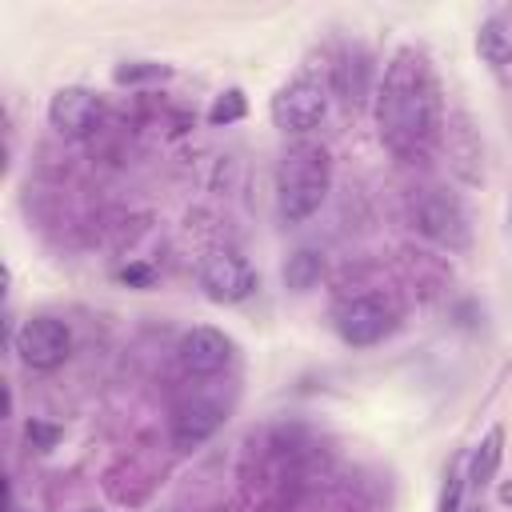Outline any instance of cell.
I'll use <instances>...</instances> for the list:
<instances>
[{
	"instance_id": "2e32d148",
	"label": "cell",
	"mask_w": 512,
	"mask_h": 512,
	"mask_svg": "<svg viewBox=\"0 0 512 512\" xmlns=\"http://www.w3.org/2000/svg\"><path fill=\"white\" fill-rule=\"evenodd\" d=\"M464 488H468V452L452 456V464L444 468V484H440V504H436V512H464Z\"/></svg>"
},
{
	"instance_id": "4fadbf2b",
	"label": "cell",
	"mask_w": 512,
	"mask_h": 512,
	"mask_svg": "<svg viewBox=\"0 0 512 512\" xmlns=\"http://www.w3.org/2000/svg\"><path fill=\"white\" fill-rule=\"evenodd\" d=\"M500 460H504V428L492 424V428L484 432V440L468 452V488H472V492H484V488L496 480Z\"/></svg>"
},
{
	"instance_id": "5b68a950",
	"label": "cell",
	"mask_w": 512,
	"mask_h": 512,
	"mask_svg": "<svg viewBox=\"0 0 512 512\" xmlns=\"http://www.w3.org/2000/svg\"><path fill=\"white\" fill-rule=\"evenodd\" d=\"M268 112H272V124L280 128V132H292V136H304V132H312L320 120H324V112H328V92L316 84V80H288L276 96H272V104H268Z\"/></svg>"
},
{
	"instance_id": "8fae6325",
	"label": "cell",
	"mask_w": 512,
	"mask_h": 512,
	"mask_svg": "<svg viewBox=\"0 0 512 512\" xmlns=\"http://www.w3.org/2000/svg\"><path fill=\"white\" fill-rule=\"evenodd\" d=\"M444 144H448V156H452V168L468 180V184H476L480 180V140H476V128L468 124V116H448L444 120V136H440Z\"/></svg>"
},
{
	"instance_id": "9a60e30c",
	"label": "cell",
	"mask_w": 512,
	"mask_h": 512,
	"mask_svg": "<svg viewBox=\"0 0 512 512\" xmlns=\"http://www.w3.org/2000/svg\"><path fill=\"white\" fill-rule=\"evenodd\" d=\"M324 276V256L316 248H296L288 260H284V288L292 292H308L316 288Z\"/></svg>"
},
{
	"instance_id": "30bf717a",
	"label": "cell",
	"mask_w": 512,
	"mask_h": 512,
	"mask_svg": "<svg viewBox=\"0 0 512 512\" xmlns=\"http://www.w3.org/2000/svg\"><path fill=\"white\" fill-rule=\"evenodd\" d=\"M220 424H224V408H220L216 400L192 396V400H184V404L176 408V416H172V444H176L180 452H192V448L204 444Z\"/></svg>"
},
{
	"instance_id": "277c9868",
	"label": "cell",
	"mask_w": 512,
	"mask_h": 512,
	"mask_svg": "<svg viewBox=\"0 0 512 512\" xmlns=\"http://www.w3.org/2000/svg\"><path fill=\"white\" fill-rule=\"evenodd\" d=\"M12 348L32 372H52L72 356V332L56 316H32L16 328Z\"/></svg>"
},
{
	"instance_id": "ba28073f",
	"label": "cell",
	"mask_w": 512,
	"mask_h": 512,
	"mask_svg": "<svg viewBox=\"0 0 512 512\" xmlns=\"http://www.w3.org/2000/svg\"><path fill=\"white\" fill-rule=\"evenodd\" d=\"M104 116V104L92 88L84 84H68V88H56L52 100H48V124L60 132V136H88Z\"/></svg>"
},
{
	"instance_id": "8992f818",
	"label": "cell",
	"mask_w": 512,
	"mask_h": 512,
	"mask_svg": "<svg viewBox=\"0 0 512 512\" xmlns=\"http://www.w3.org/2000/svg\"><path fill=\"white\" fill-rule=\"evenodd\" d=\"M332 324H336V336L348 344V348H372L388 336L392 328V312L384 300L376 296H348L336 304L332 312Z\"/></svg>"
},
{
	"instance_id": "7c38bea8",
	"label": "cell",
	"mask_w": 512,
	"mask_h": 512,
	"mask_svg": "<svg viewBox=\"0 0 512 512\" xmlns=\"http://www.w3.org/2000/svg\"><path fill=\"white\" fill-rule=\"evenodd\" d=\"M476 52L488 68H508L512 64V8H500L480 24Z\"/></svg>"
},
{
	"instance_id": "ac0fdd59",
	"label": "cell",
	"mask_w": 512,
	"mask_h": 512,
	"mask_svg": "<svg viewBox=\"0 0 512 512\" xmlns=\"http://www.w3.org/2000/svg\"><path fill=\"white\" fill-rule=\"evenodd\" d=\"M164 76H168V68L164 64H152V60H128V64H120L112 72L116 84H140V80H164Z\"/></svg>"
},
{
	"instance_id": "3957f363",
	"label": "cell",
	"mask_w": 512,
	"mask_h": 512,
	"mask_svg": "<svg viewBox=\"0 0 512 512\" xmlns=\"http://www.w3.org/2000/svg\"><path fill=\"white\" fill-rule=\"evenodd\" d=\"M416 228L432 240V244H440V248H448V252H464L468 244H472V224H468V212H464V204L452 196V192H444V188H424V196L416 200Z\"/></svg>"
},
{
	"instance_id": "e0dca14e",
	"label": "cell",
	"mask_w": 512,
	"mask_h": 512,
	"mask_svg": "<svg viewBox=\"0 0 512 512\" xmlns=\"http://www.w3.org/2000/svg\"><path fill=\"white\" fill-rule=\"evenodd\" d=\"M244 112H248V100H244V92H240V88H228V92H220V96L212 100V108H208V124L224 128V124H236V120H244Z\"/></svg>"
},
{
	"instance_id": "52a82bcc",
	"label": "cell",
	"mask_w": 512,
	"mask_h": 512,
	"mask_svg": "<svg viewBox=\"0 0 512 512\" xmlns=\"http://www.w3.org/2000/svg\"><path fill=\"white\" fill-rule=\"evenodd\" d=\"M200 288L212 304H240L256 292V272L236 252H212L200 264Z\"/></svg>"
},
{
	"instance_id": "ffe728a7",
	"label": "cell",
	"mask_w": 512,
	"mask_h": 512,
	"mask_svg": "<svg viewBox=\"0 0 512 512\" xmlns=\"http://www.w3.org/2000/svg\"><path fill=\"white\" fill-rule=\"evenodd\" d=\"M120 280L132 284V288H148V284L156 280V272H152L148 264H128V268H120Z\"/></svg>"
},
{
	"instance_id": "9c48e42d",
	"label": "cell",
	"mask_w": 512,
	"mask_h": 512,
	"mask_svg": "<svg viewBox=\"0 0 512 512\" xmlns=\"http://www.w3.org/2000/svg\"><path fill=\"white\" fill-rule=\"evenodd\" d=\"M176 352H180L184 372H192V376H216L232 360V340L220 328L200 324V328H192V332L180 336V348Z\"/></svg>"
},
{
	"instance_id": "6da1fadb",
	"label": "cell",
	"mask_w": 512,
	"mask_h": 512,
	"mask_svg": "<svg viewBox=\"0 0 512 512\" xmlns=\"http://www.w3.org/2000/svg\"><path fill=\"white\" fill-rule=\"evenodd\" d=\"M376 132L384 148L400 160H424L440 136H444V104H440V80L424 52L400 48L388 68L376 80L372 92Z\"/></svg>"
},
{
	"instance_id": "7402d4cb",
	"label": "cell",
	"mask_w": 512,
	"mask_h": 512,
	"mask_svg": "<svg viewBox=\"0 0 512 512\" xmlns=\"http://www.w3.org/2000/svg\"><path fill=\"white\" fill-rule=\"evenodd\" d=\"M468 512H484V504H476V508H468Z\"/></svg>"
},
{
	"instance_id": "5bb4252c",
	"label": "cell",
	"mask_w": 512,
	"mask_h": 512,
	"mask_svg": "<svg viewBox=\"0 0 512 512\" xmlns=\"http://www.w3.org/2000/svg\"><path fill=\"white\" fill-rule=\"evenodd\" d=\"M332 76H336V88L344 92L348 104H360L368 92H376L372 88V60L364 52H344Z\"/></svg>"
},
{
	"instance_id": "d6986e66",
	"label": "cell",
	"mask_w": 512,
	"mask_h": 512,
	"mask_svg": "<svg viewBox=\"0 0 512 512\" xmlns=\"http://www.w3.org/2000/svg\"><path fill=\"white\" fill-rule=\"evenodd\" d=\"M24 440H28L36 452H48V448H56V440H60V428H56V424H44V420H28V428H24Z\"/></svg>"
},
{
	"instance_id": "7a4b0ae2",
	"label": "cell",
	"mask_w": 512,
	"mask_h": 512,
	"mask_svg": "<svg viewBox=\"0 0 512 512\" xmlns=\"http://www.w3.org/2000/svg\"><path fill=\"white\" fill-rule=\"evenodd\" d=\"M328 184H332V164H328V152L320 144H292L280 164H276V212L284 224H300L308 220L324 196H328Z\"/></svg>"
},
{
	"instance_id": "44dd1931",
	"label": "cell",
	"mask_w": 512,
	"mask_h": 512,
	"mask_svg": "<svg viewBox=\"0 0 512 512\" xmlns=\"http://www.w3.org/2000/svg\"><path fill=\"white\" fill-rule=\"evenodd\" d=\"M496 500H500V504H504V508H512V476H508V480H500V484H496Z\"/></svg>"
}]
</instances>
